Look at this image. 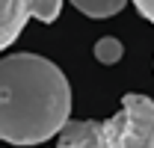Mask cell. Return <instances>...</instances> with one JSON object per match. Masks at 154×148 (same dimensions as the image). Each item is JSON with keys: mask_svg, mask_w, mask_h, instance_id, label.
Segmentation results:
<instances>
[{"mask_svg": "<svg viewBox=\"0 0 154 148\" xmlns=\"http://www.w3.org/2000/svg\"><path fill=\"white\" fill-rule=\"evenodd\" d=\"M71 89L65 74L38 54H9L0 62V139L42 145L65 130Z\"/></svg>", "mask_w": 154, "mask_h": 148, "instance_id": "1", "label": "cell"}, {"mask_svg": "<svg viewBox=\"0 0 154 148\" xmlns=\"http://www.w3.org/2000/svg\"><path fill=\"white\" fill-rule=\"evenodd\" d=\"M57 148H154V101L128 92L113 119L68 122Z\"/></svg>", "mask_w": 154, "mask_h": 148, "instance_id": "2", "label": "cell"}, {"mask_svg": "<svg viewBox=\"0 0 154 148\" xmlns=\"http://www.w3.org/2000/svg\"><path fill=\"white\" fill-rule=\"evenodd\" d=\"M30 3L33 0H0V48L3 51L21 36L24 24L30 21Z\"/></svg>", "mask_w": 154, "mask_h": 148, "instance_id": "3", "label": "cell"}, {"mask_svg": "<svg viewBox=\"0 0 154 148\" xmlns=\"http://www.w3.org/2000/svg\"><path fill=\"white\" fill-rule=\"evenodd\" d=\"M71 3H74V9H80L89 18H110L125 9L128 0H71Z\"/></svg>", "mask_w": 154, "mask_h": 148, "instance_id": "4", "label": "cell"}, {"mask_svg": "<svg viewBox=\"0 0 154 148\" xmlns=\"http://www.w3.org/2000/svg\"><path fill=\"white\" fill-rule=\"evenodd\" d=\"M122 54H125V48H122V42L116 36H104L95 42V59L101 65H116L122 59Z\"/></svg>", "mask_w": 154, "mask_h": 148, "instance_id": "5", "label": "cell"}, {"mask_svg": "<svg viewBox=\"0 0 154 148\" xmlns=\"http://www.w3.org/2000/svg\"><path fill=\"white\" fill-rule=\"evenodd\" d=\"M62 12V0H33L30 3V18L42 21V24H54Z\"/></svg>", "mask_w": 154, "mask_h": 148, "instance_id": "6", "label": "cell"}, {"mask_svg": "<svg viewBox=\"0 0 154 148\" xmlns=\"http://www.w3.org/2000/svg\"><path fill=\"white\" fill-rule=\"evenodd\" d=\"M131 3L136 6V12H139L145 21H151V24H154V0H131Z\"/></svg>", "mask_w": 154, "mask_h": 148, "instance_id": "7", "label": "cell"}]
</instances>
